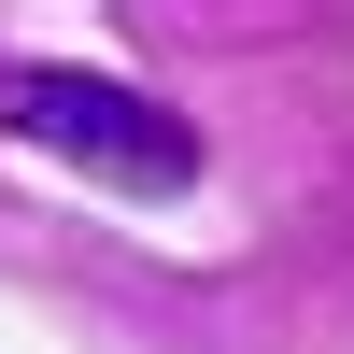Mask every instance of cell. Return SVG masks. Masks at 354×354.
<instances>
[{
	"instance_id": "obj_1",
	"label": "cell",
	"mask_w": 354,
	"mask_h": 354,
	"mask_svg": "<svg viewBox=\"0 0 354 354\" xmlns=\"http://www.w3.org/2000/svg\"><path fill=\"white\" fill-rule=\"evenodd\" d=\"M0 128L71 156V170H100V185H128V198H185L198 185V128L185 113L113 85V71H71V57H15L0 71Z\"/></svg>"
}]
</instances>
